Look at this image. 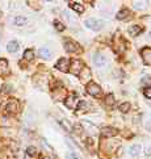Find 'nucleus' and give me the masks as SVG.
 I'll list each match as a JSON object with an SVG mask.
<instances>
[{
    "label": "nucleus",
    "instance_id": "11",
    "mask_svg": "<svg viewBox=\"0 0 151 159\" xmlns=\"http://www.w3.org/2000/svg\"><path fill=\"white\" fill-rule=\"evenodd\" d=\"M75 109H76L79 113H84V112H87V110L91 109V105L88 104L86 100H80L78 103V105H76V108H75Z\"/></svg>",
    "mask_w": 151,
    "mask_h": 159
},
{
    "label": "nucleus",
    "instance_id": "36",
    "mask_svg": "<svg viewBox=\"0 0 151 159\" xmlns=\"http://www.w3.org/2000/svg\"><path fill=\"white\" fill-rule=\"evenodd\" d=\"M150 38H151V33H150Z\"/></svg>",
    "mask_w": 151,
    "mask_h": 159
},
{
    "label": "nucleus",
    "instance_id": "1",
    "mask_svg": "<svg viewBox=\"0 0 151 159\" xmlns=\"http://www.w3.org/2000/svg\"><path fill=\"white\" fill-rule=\"evenodd\" d=\"M83 68H84V65H83V62L80 59H72V61H70V70L68 71H71L74 75H80V72L83 71Z\"/></svg>",
    "mask_w": 151,
    "mask_h": 159
},
{
    "label": "nucleus",
    "instance_id": "33",
    "mask_svg": "<svg viewBox=\"0 0 151 159\" xmlns=\"http://www.w3.org/2000/svg\"><path fill=\"white\" fill-rule=\"evenodd\" d=\"M142 80H143L145 83H150V82H151V78H150V76H145L143 79H142Z\"/></svg>",
    "mask_w": 151,
    "mask_h": 159
},
{
    "label": "nucleus",
    "instance_id": "21",
    "mask_svg": "<svg viewBox=\"0 0 151 159\" xmlns=\"http://www.w3.org/2000/svg\"><path fill=\"white\" fill-rule=\"evenodd\" d=\"M129 15H130V12H129V9H126V8H123V9H121L118 13H117V20H126Z\"/></svg>",
    "mask_w": 151,
    "mask_h": 159
},
{
    "label": "nucleus",
    "instance_id": "20",
    "mask_svg": "<svg viewBox=\"0 0 151 159\" xmlns=\"http://www.w3.org/2000/svg\"><path fill=\"white\" fill-rule=\"evenodd\" d=\"M34 50L33 49H26L25 51H24V59H26V61H29V62H32L33 59H34Z\"/></svg>",
    "mask_w": 151,
    "mask_h": 159
},
{
    "label": "nucleus",
    "instance_id": "14",
    "mask_svg": "<svg viewBox=\"0 0 151 159\" xmlns=\"http://www.w3.org/2000/svg\"><path fill=\"white\" fill-rule=\"evenodd\" d=\"M8 72V61L4 58H0V76L6 75Z\"/></svg>",
    "mask_w": 151,
    "mask_h": 159
},
{
    "label": "nucleus",
    "instance_id": "17",
    "mask_svg": "<svg viewBox=\"0 0 151 159\" xmlns=\"http://www.w3.org/2000/svg\"><path fill=\"white\" fill-rule=\"evenodd\" d=\"M68 7L71 8V9L76 11L78 13H83V12H84V7L82 6V4H79V3H75V2H68Z\"/></svg>",
    "mask_w": 151,
    "mask_h": 159
},
{
    "label": "nucleus",
    "instance_id": "28",
    "mask_svg": "<svg viewBox=\"0 0 151 159\" xmlns=\"http://www.w3.org/2000/svg\"><path fill=\"white\" fill-rule=\"evenodd\" d=\"M143 95L147 99H151V87H146L145 88V90H143Z\"/></svg>",
    "mask_w": 151,
    "mask_h": 159
},
{
    "label": "nucleus",
    "instance_id": "3",
    "mask_svg": "<svg viewBox=\"0 0 151 159\" xmlns=\"http://www.w3.org/2000/svg\"><path fill=\"white\" fill-rule=\"evenodd\" d=\"M86 26L87 28H90L92 30H100L101 28L104 26V23L101 20H97V19H88L86 20Z\"/></svg>",
    "mask_w": 151,
    "mask_h": 159
},
{
    "label": "nucleus",
    "instance_id": "34",
    "mask_svg": "<svg viewBox=\"0 0 151 159\" xmlns=\"http://www.w3.org/2000/svg\"><path fill=\"white\" fill-rule=\"evenodd\" d=\"M84 2H86V3H93L95 0H84Z\"/></svg>",
    "mask_w": 151,
    "mask_h": 159
},
{
    "label": "nucleus",
    "instance_id": "2",
    "mask_svg": "<svg viewBox=\"0 0 151 159\" xmlns=\"http://www.w3.org/2000/svg\"><path fill=\"white\" fill-rule=\"evenodd\" d=\"M86 90L88 92V95L93 96V98H99V96L101 95V87L99 84H96L95 82H90L86 87Z\"/></svg>",
    "mask_w": 151,
    "mask_h": 159
},
{
    "label": "nucleus",
    "instance_id": "5",
    "mask_svg": "<svg viewBox=\"0 0 151 159\" xmlns=\"http://www.w3.org/2000/svg\"><path fill=\"white\" fill-rule=\"evenodd\" d=\"M64 49L68 53H78L82 50V47L79 43L74 42V41H64Z\"/></svg>",
    "mask_w": 151,
    "mask_h": 159
},
{
    "label": "nucleus",
    "instance_id": "10",
    "mask_svg": "<svg viewBox=\"0 0 151 159\" xmlns=\"http://www.w3.org/2000/svg\"><path fill=\"white\" fill-rule=\"evenodd\" d=\"M93 62L97 67H105L106 66V58L103 55V54H96L93 57Z\"/></svg>",
    "mask_w": 151,
    "mask_h": 159
},
{
    "label": "nucleus",
    "instance_id": "30",
    "mask_svg": "<svg viewBox=\"0 0 151 159\" xmlns=\"http://www.w3.org/2000/svg\"><path fill=\"white\" fill-rule=\"evenodd\" d=\"M143 154H145V157H151V146H147V147H145L143 149Z\"/></svg>",
    "mask_w": 151,
    "mask_h": 159
},
{
    "label": "nucleus",
    "instance_id": "19",
    "mask_svg": "<svg viewBox=\"0 0 151 159\" xmlns=\"http://www.w3.org/2000/svg\"><path fill=\"white\" fill-rule=\"evenodd\" d=\"M141 32H142V28H141L139 25H133V26H130V28H129V34H130V36H133V37L138 36Z\"/></svg>",
    "mask_w": 151,
    "mask_h": 159
},
{
    "label": "nucleus",
    "instance_id": "18",
    "mask_svg": "<svg viewBox=\"0 0 151 159\" xmlns=\"http://www.w3.org/2000/svg\"><path fill=\"white\" fill-rule=\"evenodd\" d=\"M13 24L17 25V26H23L25 24H28V19L24 16H16L15 19H13Z\"/></svg>",
    "mask_w": 151,
    "mask_h": 159
},
{
    "label": "nucleus",
    "instance_id": "6",
    "mask_svg": "<svg viewBox=\"0 0 151 159\" xmlns=\"http://www.w3.org/2000/svg\"><path fill=\"white\" fill-rule=\"evenodd\" d=\"M141 57H142V61H143L145 65L151 66V49L150 47H143L141 50Z\"/></svg>",
    "mask_w": 151,
    "mask_h": 159
},
{
    "label": "nucleus",
    "instance_id": "31",
    "mask_svg": "<svg viewBox=\"0 0 151 159\" xmlns=\"http://www.w3.org/2000/svg\"><path fill=\"white\" fill-rule=\"evenodd\" d=\"M11 88H12V87H11L9 84H6V86L3 87V90H4V92H11Z\"/></svg>",
    "mask_w": 151,
    "mask_h": 159
},
{
    "label": "nucleus",
    "instance_id": "27",
    "mask_svg": "<svg viewBox=\"0 0 151 159\" xmlns=\"http://www.w3.org/2000/svg\"><path fill=\"white\" fill-rule=\"evenodd\" d=\"M61 125H62V126H64V128H66V130H67V131H71V130H72V126L68 125V121H67V120H62V121H61Z\"/></svg>",
    "mask_w": 151,
    "mask_h": 159
},
{
    "label": "nucleus",
    "instance_id": "23",
    "mask_svg": "<svg viewBox=\"0 0 151 159\" xmlns=\"http://www.w3.org/2000/svg\"><path fill=\"white\" fill-rule=\"evenodd\" d=\"M38 54L42 57V58H45V59H49L51 57V53L49 51V49H46V47H43V49H39L38 51Z\"/></svg>",
    "mask_w": 151,
    "mask_h": 159
},
{
    "label": "nucleus",
    "instance_id": "4",
    "mask_svg": "<svg viewBox=\"0 0 151 159\" xmlns=\"http://www.w3.org/2000/svg\"><path fill=\"white\" fill-rule=\"evenodd\" d=\"M55 67L61 70L62 72H68V70H70V59L67 58H61L58 62L55 63Z\"/></svg>",
    "mask_w": 151,
    "mask_h": 159
},
{
    "label": "nucleus",
    "instance_id": "26",
    "mask_svg": "<svg viewBox=\"0 0 151 159\" xmlns=\"http://www.w3.org/2000/svg\"><path fill=\"white\" fill-rule=\"evenodd\" d=\"M54 26H55V29L57 30H59V32H62V30H64V25L61 23V21H58V20H55L54 21Z\"/></svg>",
    "mask_w": 151,
    "mask_h": 159
},
{
    "label": "nucleus",
    "instance_id": "35",
    "mask_svg": "<svg viewBox=\"0 0 151 159\" xmlns=\"http://www.w3.org/2000/svg\"><path fill=\"white\" fill-rule=\"evenodd\" d=\"M0 107H2V100H0Z\"/></svg>",
    "mask_w": 151,
    "mask_h": 159
},
{
    "label": "nucleus",
    "instance_id": "9",
    "mask_svg": "<svg viewBox=\"0 0 151 159\" xmlns=\"http://www.w3.org/2000/svg\"><path fill=\"white\" fill-rule=\"evenodd\" d=\"M118 134V130L116 128H112V126H105L101 129V135L104 137H114Z\"/></svg>",
    "mask_w": 151,
    "mask_h": 159
},
{
    "label": "nucleus",
    "instance_id": "8",
    "mask_svg": "<svg viewBox=\"0 0 151 159\" xmlns=\"http://www.w3.org/2000/svg\"><path fill=\"white\" fill-rule=\"evenodd\" d=\"M78 103H79V100H78V98H76V95H70L68 98L66 99V101H64L66 107L70 108V109H75V108H76Z\"/></svg>",
    "mask_w": 151,
    "mask_h": 159
},
{
    "label": "nucleus",
    "instance_id": "13",
    "mask_svg": "<svg viewBox=\"0 0 151 159\" xmlns=\"http://www.w3.org/2000/svg\"><path fill=\"white\" fill-rule=\"evenodd\" d=\"M141 150H142V147L139 146V145H133V146L129 147L127 153H129V155L130 157H138L141 154Z\"/></svg>",
    "mask_w": 151,
    "mask_h": 159
},
{
    "label": "nucleus",
    "instance_id": "15",
    "mask_svg": "<svg viewBox=\"0 0 151 159\" xmlns=\"http://www.w3.org/2000/svg\"><path fill=\"white\" fill-rule=\"evenodd\" d=\"M19 49H20V45H19V42H17V41H11V42H8L7 50L9 51V53H16V51H19Z\"/></svg>",
    "mask_w": 151,
    "mask_h": 159
},
{
    "label": "nucleus",
    "instance_id": "25",
    "mask_svg": "<svg viewBox=\"0 0 151 159\" xmlns=\"http://www.w3.org/2000/svg\"><path fill=\"white\" fill-rule=\"evenodd\" d=\"M26 154H28L29 157H34L35 154H37V149L33 147V146H30V147L26 149Z\"/></svg>",
    "mask_w": 151,
    "mask_h": 159
},
{
    "label": "nucleus",
    "instance_id": "7",
    "mask_svg": "<svg viewBox=\"0 0 151 159\" xmlns=\"http://www.w3.org/2000/svg\"><path fill=\"white\" fill-rule=\"evenodd\" d=\"M17 109H19V103L16 100H9L6 105V113H8V114L16 113Z\"/></svg>",
    "mask_w": 151,
    "mask_h": 159
},
{
    "label": "nucleus",
    "instance_id": "37",
    "mask_svg": "<svg viewBox=\"0 0 151 159\" xmlns=\"http://www.w3.org/2000/svg\"><path fill=\"white\" fill-rule=\"evenodd\" d=\"M50 2H51V0H50Z\"/></svg>",
    "mask_w": 151,
    "mask_h": 159
},
{
    "label": "nucleus",
    "instance_id": "12",
    "mask_svg": "<svg viewBox=\"0 0 151 159\" xmlns=\"http://www.w3.org/2000/svg\"><path fill=\"white\" fill-rule=\"evenodd\" d=\"M82 125L86 128L88 131H90V134H97V133H99V129H97L93 124H90L88 121H82Z\"/></svg>",
    "mask_w": 151,
    "mask_h": 159
},
{
    "label": "nucleus",
    "instance_id": "32",
    "mask_svg": "<svg viewBox=\"0 0 151 159\" xmlns=\"http://www.w3.org/2000/svg\"><path fill=\"white\" fill-rule=\"evenodd\" d=\"M146 129L151 131V120H149L147 122H146Z\"/></svg>",
    "mask_w": 151,
    "mask_h": 159
},
{
    "label": "nucleus",
    "instance_id": "16",
    "mask_svg": "<svg viewBox=\"0 0 151 159\" xmlns=\"http://www.w3.org/2000/svg\"><path fill=\"white\" fill-rule=\"evenodd\" d=\"M133 7L135 9H145L147 7V2L146 0H133Z\"/></svg>",
    "mask_w": 151,
    "mask_h": 159
},
{
    "label": "nucleus",
    "instance_id": "24",
    "mask_svg": "<svg viewBox=\"0 0 151 159\" xmlns=\"http://www.w3.org/2000/svg\"><path fill=\"white\" fill-rule=\"evenodd\" d=\"M105 104L108 105V107H110V105L114 104V96L112 94H108L105 96Z\"/></svg>",
    "mask_w": 151,
    "mask_h": 159
},
{
    "label": "nucleus",
    "instance_id": "29",
    "mask_svg": "<svg viewBox=\"0 0 151 159\" xmlns=\"http://www.w3.org/2000/svg\"><path fill=\"white\" fill-rule=\"evenodd\" d=\"M86 143H87V146L90 147V150H92V151H93V139L92 138H87Z\"/></svg>",
    "mask_w": 151,
    "mask_h": 159
},
{
    "label": "nucleus",
    "instance_id": "22",
    "mask_svg": "<svg viewBox=\"0 0 151 159\" xmlns=\"http://www.w3.org/2000/svg\"><path fill=\"white\" fill-rule=\"evenodd\" d=\"M118 110L121 113H127L129 110H130V103H127V101H123L118 105Z\"/></svg>",
    "mask_w": 151,
    "mask_h": 159
}]
</instances>
